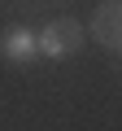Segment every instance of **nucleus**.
Listing matches in <instances>:
<instances>
[{
  "label": "nucleus",
  "mask_w": 122,
  "mask_h": 131,
  "mask_svg": "<svg viewBox=\"0 0 122 131\" xmlns=\"http://www.w3.org/2000/svg\"><path fill=\"white\" fill-rule=\"evenodd\" d=\"M83 39H87V31L74 18H52V22H44L35 31V52L52 57V61H66V57H74L83 48Z\"/></svg>",
  "instance_id": "obj_1"
},
{
  "label": "nucleus",
  "mask_w": 122,
  "mask_h": 131,
  "mask_svg": "<svg viewBox=\"0 0 122 131\" xmlns=\"http://www.w3.org/2000/svg\"><path fill=\"white\" fill-rule=\"evenodd\" d=\"M87 31H92V39H96L100 48L118 52V48H122V0H100V9L92 13Z\"/></svg>",
  "instance_id": "obj_2"
},
{
  "label": "nucleus",
  "mask_w": 122,
  "mask_h": 131,
  "mask_svg": "<svg viewBox=\"0 0 122 131\" xmlns=\"http://www.w3.org/2000/svg\"><path fill=\"white\" fill-rule=\"evenodd\" d=\"M0 52H5V61H13V66L35 61V57H39V52H35V31H26V26H9L5 35H0Z\"/></svg>",
  "instance_id": "obj_3"
}]
</instances>
